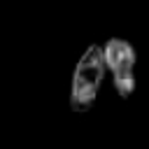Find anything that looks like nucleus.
Segmentation results:
<instances>
[{
	"mask_svg": "<svg viewBox=\"0 0 149 149\" xmlns=\"http://www.w3.org/2000/svg\"><path fill=\"white\" fill-rule=\"evenodd\" d=\"M105 58H102V47L91 44L84 49L79 56L74 72H72V84H70V107L74 112H88L91 105L95 102V95L100 91V84L105 79Z\"/></svg>",
	"mask_w": 149,
	"mask_h": 149,
	"instance_id": "nucleus-1",
	"label": "nucleus"
},
{
	"mask_svg": "<svg viewBox=\"0 0 149 149\" xmlns=\"http://www.w3.org/2000/svg\"><path fill=\"white\" fill-rule=\"evenodd\" d=\"M102 58L105 68L112 72L116 93L121 98H130L135 91V61H137L133 44L121 37H109L102 44Z\"/></svg>",
	"mask_w": 149,
	"mask_h": 149,
	"instance_id": "nucleus-2",
	"label": "nucleus"
}]
</instances>
